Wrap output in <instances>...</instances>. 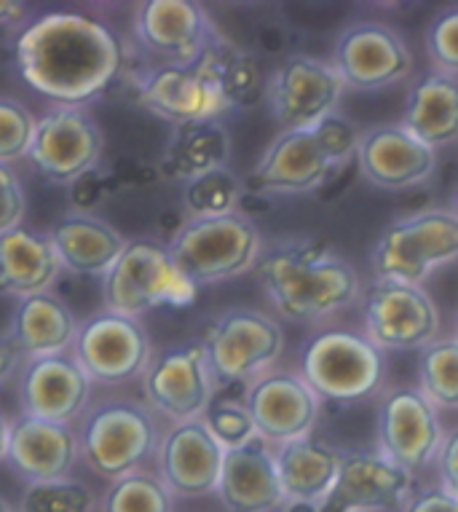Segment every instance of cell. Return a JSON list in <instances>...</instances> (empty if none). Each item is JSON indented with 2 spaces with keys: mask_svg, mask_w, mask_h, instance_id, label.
Masks as SVG:
<instances>
[{
  "mask_svg": "<svg viewBox=\"0 0 458 512\" xmlns=\"http://www.w3.org/2000/svg\"><path fill=\"white\" fill-rule=\"evenodd\" d=\"M124 65V43L105 22L73 11L35 19L17 41V68L30 89L81 108L108 89Z\"/></svg>",
  "mask_w": 458,
  "mask_h": 512,
  "instance_id": "1",
  "label": "cell"
},
{
  "mask_svg": "<svg viewBox=\"0 0 458 512\" xmlns=\"http://www.w3.org/2000/svg\"><path fill=\"white\" fill-rule=\"evenodd\" d=\"M255 271L276 314L295 325H327L354 309L365 290L354 263L317 236L271 244Z\"/></svg>",
  "mask_w": 458,
  "mask_h": 512,
  "instance_id": "2",
  "label": "cell"
},
{
  "mask_svg": "<svg viewBox=\"0 0 458 512\" xmlns=\"http://www.w3.org/2000/svg\"><path fill=\"white\" fill-rule=\"evenodd\" d=\"M298 373L322 403H367L389 387V360L362 330H317L300 349Z\"/></svg>",
  "mask_w": 458,
  "mask_h": 512,
  "instance_id": "3",
  "label": "cell"
},
{
  "mask_svg": "<svg viewBox=\"0 0 458 512\" xmlns=\"http://www.w3.org/2000/svg\"><path fill=\"white\" fill-rule=\"evenodd\" d=\"M458 263V215L453 207H424L394 218L370 247L373 279L421 285Z\"/></svg>",
  "mask_w": 458,
  "mask_h": 512,
  "instance_id": "4",
  "label": "cell"
},
{
  "mask_svg": "<svg viewBox=\"0 0 458 512\" xmlns=\"http://www.w3.org/2000/svg\"><path fill=\"white\" fill-rule=\"evenodd\" d=\"M263 250L266 242L258 223L242 210L223 218L188 220L169 242L172 258L196 287L250 274Z\"/></svg>",
  "mask_w": 458,
  "mask_h": 512,
  "instance_id": "5",
  "label": "cell"
},
{
  "mask_svg": "<svg viewBox=\"0 0 458 512\" xmlns=\"http://www.w3.org/2000/svg\"><path fill=\"white\" fill-rule=\"evenodd\" d=\"M81 419V459L108 483L126 478L156 459L161 432L148 405L116 397L92 405Z\"/></svg>",
  "mask_w": 458,
  "mask_h": 512,
  "instance_id": "6",
  "label": "cell"
},
{
  "mask_svg": "<svg viewBox=\"0 0 458 512\" xmlns=\"http://www.w3.org/2000/svg\"><path fill=\"white\" fill-rule=\"evenodd\" d=\"M191 279L169 252V244L156 239L126 242L113 269L102 277L105 311L140 319L159 306H188L196 301Z\"/></svg>",
  "mask_w": 458,
  "mask_h": 512,
  "instance_id": "7",
  "label": "cell"
},
{
  "mask_svg": "<svg viewBox=\"0 0 458 512\" xmlns=\"http://www.w3.org/2000/svg\"><path fill=\"white\" fill-rule=\"evenodd\" d=\"M217 389L250 384L276 368L284 354V330L271 314L250 306L220 311L201 338Z\"/></svg>",
  "mask_w": 458,
  "mask_h": 512,
  "instance_id": "8",
  "label": "cell"
},
{
  "mask_svg": "<svg viewBox=\"0 0 458 512\" xmlns=\"http://www.w3.org/2000/svg\"><path fill=\"white\" fill-rule=\"evenodd\" d=\"M365 333L381 352H421L440 338L442 317L429 290L408 282L373 279L362 290Z\"/></svg>",
  "mask_w": 458,
  "mask_h": 512,
  "instance_id": "9",
  "label": "cell"
},
{
  "mask_svg": "<svg viewBox=\"0 0 458 512\" xmlns=\"http://www.w3.org/2000/svg\"><path fill=\"white\" fill-rule=\"evenodd\" d=\"M330 65L346 92H381L408 81L416 57L400 30L378 19H359L338 33Z\"/></svg>",
  "mask_w": 458,
  "mask_h": 512,
  "instance_id": "10",
  "label": "cell"
},
{
  "mask_svg": "<svg viewBox=\"0 0 458 512\" xmlns=\"http://www.w3.org/2000/svg\"><path fill=\"white\" fill-rule=\"evenodd\" d=\"M442 437L440 411L418 387H386L375 400V448L413 475L432 467Z\"/></svg>",
  "mask_w": 458,
  "mask_h": 512,
  "instance_id": "11",
  "label": "cell"
},
{
  "mask_svg": "<svg viewBox=\"0 0 458 512\" xmlns=\"http://www.w3.org/2000/svg\"><path fill=\"white\" fill-rule=\"evenodd\" d=\"M346 94L330 59L290 54L266 81L268 108L282 132H311L319 121L341 110Z\"/></svg>",
  "mask_w": 458,
  "mask_h": 512,
  "instance_id": "12",
  "label": "cell"
},
{
  "mask_svg": "<svg viewBox=\"0 0 458 512\" xmlns=\"http://www.w3.org/2000/svg\"><path fill=\"white\" fill-rule=\"evenodd\" d=\"M70 354L92 384L116 387L145 376L153 360V346L140 319L102 309L81 322Z\"/></svg>",
  "mask_w": 458,
  "mask_h": 512,
  "instance_id": "13",
  "label": "cell"
},
{
  "mask_svg": "<svg viewBox=\"0 0 458 512\" xmlns=\"http://www.w3.org/2000/svg\"><path fill=\"white\" fill-rule=\"evenodd\" d=\"M105 153L100 124L84 108L57 105L35 121L27 159L46 180L70 185L89 175Z\"/></svg>",
  "mask_w": 458,
  "mask_h": 512,
  "instance_id": "14",
  "label": "cell"
},
{
  "mask_svg": "<svg viewBox=\"0 0 458 512\" xmlns=\"http://www.w3.org/2000/svg\"><path fill=\"white\" fill-rule=\"evenodd\" d=\"M142 392L150 408L172 424L201 419L217 395L215 376L201 341H188L153 354L142 376Z\"/></svg>",
  "mask_w": 458,
  "mask_h": 512,
  "instance_id": "15",
  "label": "cell"
},
{
  "mask_svg": "<svg viewBox=\"0 0 458 512\" xmlns=\"http://www.w3.org/2000/svg\"><path fill=\"white\" fill-rule=\"evenodd\" d=\"M134 38L159 68L196 65L220 38L212 17L191 0H148L134 14Z\"/></svg>",
  "mask_w": 458,
  "mask_h": 512,
  "instance_id": "16",
  "label": "cell"
},
{
  "mask_svg": "<svg viewBox=\"0 0 458 512\" xmlns=\"http://www.w3.org/2000/svg\"><path fill=\"white\" fill-rule=\"evenodd\" d=\"M244 405L268 445H284L314 435L322 400L298 370L271 368L244 387Z\"/></svg>",
  "mask_w": 458,
  "mask_h": 512,
  "instance_id": "17",
  "label": "cell"
},
{
  "mask_svg": "<svg viewBox=\"0 0 458 512\" xmlns=\"http://www.w3.org/2000/svg\"><path fill=\"white\" fill-rule=\"evenodd\" d=\"M354 159L359 175L373 188L389 194L416 191L437 172V151L421 143L402 121L362 129Z\"/></svg>",
  "mask_w": 458,
  "mask_h": 512,
  "instance_id": "18",
  "label": "cell"
},
{
  "mask_svg": "<svg viewBox=\"0 0 458 512\" xmlns=\"http://www.w3.org/2000/svg\"><path fill=\"white\" fill-rule=\"evenodd\" d=\"M416 488V475L378 448L343 451L338 478L319 512H397Z\"/></svg>",
  "mask_w": 458,
  "mask_h": 512,
  "instance_id": "19",
  "label": "cell"
},
{
  "mask_svg": "<svg viewBox=\"0 0 458 512\" xmlns=\"http://www.w3.org/2000/svg\"><path fill=\"white\" fill-rule=\"evenodd\" d=\"M142 108L172 126L217 121L234 108L204 59L188 68H153L137 84Z\"/></svg>",
  "mask_w": 458,
  "mask_h": 512,
  "instance_id": "20",
  "label": "cell"
},
{
  "mask_svg": "<svg viewBox=\"0 0 458 512\" xmlns=\"http://www.w3.org/2000/svg\"><path fill=\"white\" fill-rule=\"evenodd\" d=\"M223 462L225 448L209 432L204 419L172 424L161 435L156 448L159 478L167 483L175 499H201L217 494Z\"/></svg>",
  "mask_w": 458,
  "mask_h": 512,
  "instance_id": "21",
  "label": "cell"
},
{
  "mask_svg": "<svg viewBox=\"0 0 458 512\" xmlns=\"http://www.w3.org/2000/svg\"><path fill=\"white\" fill-rule=\"evenodd\" d=\"M92 381L73 354L25 360L19 368V403L22 416L73 424L89 411Z\"/></svg>",
  "mask_w": 458,
  "mask_h": 512,
  "instance_id": "22",
  "label": "cell"
},
{
  "mask_svg": "<svg viewBox=\"0 0 458 512\" xmlns=\"http://www.w3.org/2000/svg\"><path fill=\"white\" fill-rule=\"evenodd\" d=\"M81 459L78 432L70 424L22 416L9 421L6 462L19 478L30 483L70 478L75 462Z\"/></svg>",
  "mask_w": 458,
  "mask_h": 512,
  "instance_id": "23",
  "label": "cell"
},
{
  "mask_svg": "<svg viewBox=\"0 0 458 512\" xmlns=\"http://www.w3.org/2000/svg\"><path fill=\"white\" fill-rule=\"evenodd\" d=\"M330 177L333 167L311 132H279L244 185L258 194L303 196L319 191Z\"/></svg>",
  "mask_w": 458,
  "mask_h": 512,
  "instance_id": "24",
  "label": "cell"
},
{
  "mask_svg": "<svg viewBox=\"0 0 458 512\" xmlns=\"http://www.w3.org/2000/svg\"><path fill=\"white\" fill-rule=\"evenodd\" d=\"M217 499L228 512H279L284 507L282 483L276 472L274 445L250 440L225 451Z\"/></svg>",
  "mask_w": 458,
  "mask_h": 512,
  "instance_id": "25",
  "label": "cell"
},
{
  "mask_svg": "<svg viewBox=\"0 0 458 512\" xmlns=\"http://www.w3.org/2000/svg\"><path fill=\"white\" fill-rule=\"evenodd\" d=\"M49 239L62 269L81 277H105L126 247V236L118 228L86 212H70L57 220Z\"/></svg>",
  "mask_w": 458,
  "mask_h": 512,
  "instance_id": "26",
  "label": "cell"
},
{
  "mask_svg": "<svg viewBox=\"0 0 458 512\" xmlns=\"http://www.w3.org/2000/svg\"><path fill=\"white\" fill-rule=\"evenodd\" d=\"M78 328L81 322L75 319L73 309L57 295L43 293L19 301L9 338L22 360H41L73 352Z\"/></svg>",
  "mask_w": 458,
  "mask_h": 512,
  "instance_id": "27",
  "label": "cell"
},
{
  "mask_svg": "<svg viewBox=\"0 0 458 512\" xmlns=\"http://www.w3.org/2000/svg\"><path fill=\"white\" fill-rule=\"evenodd\" d=\"M62 271L49 234H35L19 226L0 236V293L14 295L19 301L51 293Z\"/></svg>",
  "mask_w": 458,
  "mask_h": 512,
  "instance_id": "28",
  "label": "cell"
},
{
  "mask_svg": "<svg viewBox=\"0 0 458 512\" xmlns=\"http://www.w3.org/2000/svg\"><path fill=\"white\" fill-rule=\"evenodd\" d=\"M402 126L426 143L432 151H442L458 143V78L424 70L410 84L405 97Z\"/></svg>",
  "mask_w": 458,
  "mask_h": 512,
  "instance_id": "29",
  "label": "cell"
},
{
  "mask_svg": "<svg viewBox=\"0 0 458 512\" xmlns=\"http://www.w3.org/2000/svg\"><path fill=\"white\" fill-rule=\"evenodd\" d=\"M341 454V448H335L317 435L276 445L274 459L284 499L300 504L325 502L338 478Z\"/></svg>",
  "mask_w": 458,
  "mask_h": 512,
  "instance_id": "30",
  "label": "cell"
},
{
  "mask_svg": "<svg viewBox=\"0 0 458 512\" xmlns=\"http://www.w3.org/2000/svg\"><path fill=\"white\" fill-rule=\"evenodd\" d=\"M231 161V135L220 121H199V124L172 126L161 172L172 180L191 183L196 177L228 167Z\"/></svg>",
  "mask_w": 458,
  "mask_h": 512,
  "instance_id": "31",
  "label": "cell"
},
{
  "mask_svg": "<svg viewBox=\"0 0 458 512\" xmlns=\"http://www.w3.org/2000/svg\"><path fill=\"white\" fill-rule=\"evenodd\" d=\"M437 411H458V338L440 336L418 352V384Z\"/></svg>",
  "mask_w": 458,
  "mask_h": 512,
  "instance_id": "32",
  "label": "cell"
},
{
  "mask_svg": "<svg viewBox=\"0 0 458 512\" xmlns=\"http://www.w3.org/2000/svg\"><path fill=\"white\" fill-rule=\"evenodd\" d=\"M247 185L231 167L217 169L209 175H201L183 188V204L188 220L223 218L231 212H239L242 196Z\"/></svg>",
  "mask_w": 458,
  "mask_h": 512,
  "instance_id": "33",
  "label": "cell"
},
{
  "mask_svg": "<svg viewBox=\"0 0 458 512\" xmlns=\"http://www.w3.org/2000/svg\"><path fill=\"white\" fill-rule=\"evenodd\" d=\"M100 512H175V496L156 472L137 470L110 483Z\"/></svg>",
  "mask_w": 458,
  "mask_h": 512,
  "instance_id": "34",
  "label": "cell"
},
{
  "mask_svg": "<svg viewBox=\"0 0 458 512\" xmlns=\"http://www.w3.org/2000/svg\"><path fill=\"white\" fill-rule=\"evenodd\" d=\"M201 59L215 73L220 86H223L225 97L231 100L234 108L236 105H250L255 100V92L260 86V68L255 57H250L247 51L236 49L234 43H228L225 38H217Z\"/></svg>",
  "mask_w": 458,
  "mask_h": 512,
  "instance_id": "35",
  "label": "cell"
},
{
  "mask_svg": "<svg viewBox=\"0 0 458 512\" xmlns=\"http://www.w3.org/2000/svg\"><path fill=\"white\" fill-rule=\"evenodd\" d=\"M17 512H100V499L81 480H49L30 483Z\"/></svg>",
  "mask_w": 458,
  "mask_h": 512,
  "instance_id": "36",
  "label": "cell"
},
{
  "mask_svg": "<svg viewBox=\"0 0 458 512\" xmlns=\"http://www.w3.org/2000/svg\"><path fill=\"white\" fill-rule=\"evenodd\" d=\"M204 424L209 427V432L215 435V440L223 445L225 451L231 448H239V445L250 443L258 437V429L252 424V416L247 411V405L242 400H234V397H217L209 403L207 413L201 416Z\"/></svg>",
  "mask_w": 458,
  "mask_h": 512,
  "instance_id": "37",
  "label": "cell"
},
{
  "mask_svg": "<svg viewBox=\"0 0 458 512\" xmlns=\"http://www.w3.org/2000/svg\"><path fill=\"white\" fill-rule=\"evenodd\" d=\"M38 118L14 97H0V164H17L27 159L35 137Z\"/></svg>",
  "mask_w": 458,
  "mask_h": 512,
  "instance_id": "38",
  "label": "cell"
},
{
  "mask_svg": "<svg viewBox=\"0 0 458 512\" xmlns=\"http://www.w3.org/2000/svg\"><path fill=\"white\" fill-rule=\"evenodd\" d=\"M311 135L319 143L322 153H325L327 164L333 167V172L338 169L349 167L354 156H357V145H359V135H362V129L354 126L346 113L341 110H335L333 116H327L325 121H319L314 129H311Z\"/></svg>",
  "mask_w": 458,
  "mask_h": 512,
  "instance_id": "39",
  "label": "cell"
},
{
  "mask_svg": "<svg viewBox=\"0 0 458 512\" xmlns=\"http://www.w3.org/2000/svg\"><path fill=\"white\" fill-rule=\"evenodd\" d=\"M424 49L432 70L458 78V6L442 9L424 33Z\"/></svg>",
  "mask_w": 458,
  "mask_h": 512,
  "instance_id": "40",
  "label": "cell"
},
{
  "mask_svg": "<svg viewBox=\"0 0 458 512\" xmlns=\"http://www.w3.org/2000/svg\"><path fill=\"white\" fill-rule=\"evenodd\" d=\"M27 212V199L22 180L14 172V167L0 164V236L9 234L22 226Z\"/></svg>",
  "mask_w": 458,
  "mask_h": 512,
  "instance_id": "41",
  "label": "cell"
},
{
  "mask_svg": "<svg viewBox=\"0 0 458 512\" xmlns=\"http://www.w3.org/2000/svg\"><path fill=\"white\" fill-rule=\"evenodd\" d=\"M397 512H458V496L445 491L440 483H432V486L413 488V494Z\"/></svg>",
  "mask_w": 458,
  "mask_h": 512,
  "instance_id": "42",
  "label": "cell"
},
{
  "mask_svg": "<svg viewBox=\"0 0 458 512\" xmlns=\"http://www.w3.org/2000/svg\"><path fill=\"white\" fill-rule=\"evenodd\" d=\"M434 467H437V475H440V486L453 496H458V427L445 429Z\"/></svg>",
  "mask_w": 458,
  "mask_h": 512,
  "instance_id": "43",
  "label": "cell"
},
{
  "mask_svg": "<svg viewBox=\"0 0 458 512\" xmlns=\"http://www.w3.org/2000/svg\"><path fill=\"white\" fill-rule=\"evenodd\" d=\"M22 357H19V352L14 349V344H11L9 336L0 338V384L6 381V378H11L14 373H19V368H22Z\"/></svg>",
  "mask_w": 458,
  "mask_h": 512,
  "instance_id": "44",
  "label": "cell"
},
{
  "mask_svg": "<svg viewBox=\"0 0 458 512\" xmlns=\"http://www.w3.org/2000/svg\"><path fill=\"white\" fill-rule=\"evenodd\" d=\"M25 17V6L17 0H0V25H11Z\"/></svg>",
  "mask_w": 458,
  "mask_h": 512,
  "instance_id": "45",
  "label": "cell"
},
{
  "mask_svg": "<svg viewBox=\"0 0 458 512\" xmlns=\"http://www.w3.org/2000/svg\"><path fill=\"white\" fill-rule=\"evenodd\" d=\"M6 443H9V419L0 413V462H6Z\"/></svg>",
  "mask_w": 458,
  "mask_h": 512,
  "instance_id": "46",
  "label": "cell"
},
{
  "mask_svg": "<svg viewBox=\"0 0 458 512\" xmlns=\"http://www.w3.org/2000/svg\"><path fill=\"white\" fill-rule=\"evenodd\" d=\"M279 512H319V504H300V502H284Z\"/></svg>",
  "mask_w": 458,
  "mask_h": 512,
  "instance_id": "47",
  "label": "cell"
},
{
  "mask_svg": "<svg viewBox=\"0 0 458 512\" xmlns=\"http://www.w3.org/2000/svg\"><path fill=\"white\" fill-rule=\"evenodd\" d=\"M0 512H17V507H11L6 499H0Z\"/></svg>",
  "mask_w": 458,
  "mask_h": 512,
  "instance_id": "48",
  "label": "cell"
},
{
  "mask_svg": "<svg viewBox=\"0 0 458 512\" xmlns=\"http://www.w3.org/2000/svg\"><path fill=\"white\" fill-rule=\"evenodd\" d=\"M450 207H453V212L458 215V185H456V194H453V204H450Z\"/></svg>",
  "mask_w": 458,
  "mask_h": 512,
  "instance_id": "49",
  "label": "cell"
},
{
  "mask_svg": "<svg viewBox=\"0 0 458 512\" xmlns=\"http://www.w3.org/2000/svg\"><path fill=\"white\" fill-rule=\"evenodd\" d=\"M453 336L458 338V309H456V333H453Z\"/></svg>",
  "mask_w": 458,
  "mask_h": 512,
  "instance_id": "50",
  "label": "cell"
}]
</instances>
